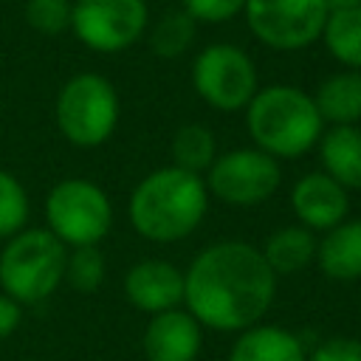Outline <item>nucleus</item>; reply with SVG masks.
<instances>
[{
    "label": "nucleus",
    "mask_w": 361,
    "mask_h": 361,
    "mask_svg": "<svg viewBox=\"0 0 361 361\" xmlns=\"http://www.w3.org/2000/svg\"><path fill=\"white\" fill-rule=\"evenodd\" d=\"M226 361H307V347L293 330L259 322L237 333Z\"/></svg>",
    "instance_id": "nucleus-15"
},
{
    "label": "nucleus",
    "mask_w": 361,
    "mask_h": 361,
    "mask_svg": "<svg viewBox=\"0 0 361 361\" xmlns=\"http://www.w3.org/2000/svg\"><path fill=\"white\" fill-rule=\"evenodd\" d=\"M180 8L195 20V23H209L220 25L243 14L245 0H180Z\"/></svg>",
    "instance_id": "nucleus-25"
},
{
    "label": "nucleus",
    "mask_w": 361,
    "mask_h": 361,
    "mask_svg": "<svg viewBox=\"0 0 361 361\" xmlns=\"http://www.w3.org/2000/svg\"><path fill=\"white\" fill-rule=\"evenodd\" d=\"M322 42L341 68L361 71V3L330 8Z\"/></svg>",
    "instance_id": "nucleus-19"
},
{
    "label": "nucleus",
    "mask_w": 361,
    "mask_h": 361,
    "mask_svg": "<svg viewBox=\"0 0 361 361\" xmlns=\"http://www.w3.org/2000/svg\"><path fill=\"white\" fill-rule=\"evenodd\" d=\"M121 118V102L113 82L96 71H82L65 79L54 102V121L62 138L79 149H93L110 141Z\"/></svg>",
    "instance_id": "nucleus-5"
},
{
    "label": "nucleus",
    "mask_w": 361,
    "mask_h": 361,
    "mask_svg": "<svg viewBox=\"0 0 361 361\" xmlns=\"http://www.w3.org/2000/svg\"><path fill=\"white\" fill-rule=\"evenodd\" d=\"M319 116L330 127L361 121V71H336L324 76L313 93Z\"/></svg>",
    "instance_id": "nucleus-17"
},
{
    "label": "nucleus",
    "mask_w": 361,
    "mask_h": 361,
    "mask_svg": "<svg viewBox=\"0 0 361 361\" xmlns=\"http://www.w3.org/2000/svg\"><path fill=\"white\" fill-rule=\"evenodd\" d=\"M358 3H361V0H358Z\"/></svg>",
    "instance_id": "nucleus-28"
},
{
    "label": "nucleus",
    "mask_w": 361,
    "mask_h": 361,
    "mask_svg": "<svg viewBox=\"0 0 361 361\" xmlns=\"http://www.w3.org/2000/svg\"><path fill=\"white\" fill-rule=\"evenodd\" d=\"M20 322H23V305H17L11 296H6L0 290V341L8 338L11 333H17Z\"/></svg>",
    "instance_id": "nucleus-27"
},
{
    "label": "nucleus",
    "mask_w": 361,
    "mask_h": 361,
    "mask_svg": "<svg viewBox=\"0 0 361 361\" xmlns=\"http://www.w3.org/2000/svg\"><path fill=\"white\" fill-rule=\"evenodd\" d=\"M200 347L203 327L186 307L149 316L141 336V350L147 361H197Z\"/></svg>",
    "instance_id": "nucleus-13"
},
{
    "label": "nucleus",
    "mask_w": 361,
    "mask_h": 361,
    "mask_svg": "<svg viewBox=\"0 0 361 361\" xmlns=\"http://www.w3.org/2000/svg\"><path fill=\"white\" fill-rule=\"evenodd\" d=\"M25 25L42 37H59L71 31L73 3L71 0H25L23 6Z\"/></svg>",
    "instance_id": "nucleus-24"
},
{
    "label": "nucleus",
    "mask_w": 361,
    "mask_h": 361,
    "mask_svg": "<svg viewBox=\"0 0 361 361\" xmlns=\"http://www.w3.org/2000/svg\"><path fill=\"white\" fill-rule=\"evenodd\" d=\"M45 228L65 248L99 245L113 228V203L90 178H62L42 203Z\"/></svg>",
    "instance_id": "nucleus-6"
},
{
    "label": "nucleus",
    "mask_w": 361,
    "mask_h": 361,
    "mask_svg": "<svg viewBox=\"0 0 361 361\" xmlns=\"http://www.w3.org/2000/svg\"><path fill=\"white\" fill-rule=\"evenodd\" d=\"M104 274H107V262H104V254L99 245L68 248L62 285H68L76 293H93L104 282Z\"/></svg>",
    "instance_id": "nucleus-22"
},
{
    "label": "nucleus",
    "mask_w": 361,
    "mask_h": 361,
    "mask_svg": "<svg viewBox=\"0 0 361 361\" xmlns=\"http://www.w3.org/2000/svg\"><path fill=\"white\" fill-rule=\"evenodd\" d=\"M209 200L203 175H192L169 164L147 172L133 186L127 217L138 237L169 245L197 231L209 212Z\"/></svg>",
    "instance_id": "nucleus-2"
},
{
    "label": "nucleus",
    "mask_w": 361,
    "mask_h": 361,
    "mask_svg": "<svg viewBox=\"0 0 361 361\" xmlns=\"http://www.w3.org/2000/svg\"><path fill=\"white\" fill-rule=\"evenodd\" d=\"M197 39V23L183 8H169L161 14V20L149 28V48L161 59H178L186 56L189 48Z\"/></svg>",
    "instance_id": "nucleus-21"
},
{
    "label": "nucleus",
    "mask_w": 361,
    "mask_h": 361,
    "mask_svg": "<svg viewBox=\"0 0 361 361\" xmlns=\"http://www.w3.org/2000/svg\"><path fill=\"white\" fill-rule=\"evenodd\" d=\"M203 183L209 197L226 206H259L276 195L282 166L257 147H237L214 158L203 175Z\"/></svg>",
    "instance_id": "nucleus-9"
},
{
    "label": "nucleus",
    "mask_w": 361,
    "mask_h": 361,
    "mask_svg": "<svg viewBox=\"0 0 361 361\" xmlns=\"http://www.w3.org/2000/svg\"><path fill=\"white\" fill-rule=\"evenodd\" d=\"M327 0H245L248 31L271 51H302L322 39Z\"/></svg>",
    "instance_id": "nucleus-8"
},
{
    "label": "nucleus",
    "mask_w": 361,
    "mask_h": 361,
    "mask_svg": "<svg viewBox=\"0 0 361 361\" xmlns=\"http://www.w3.org/2000/svg\"><path fill=\"white\" fill-rule=\"evenodd\" d=\"M307 361H361V338L333 336L307 350Z\"/></svg>",
    "instance_id": "nucleus-26"
},
{
    "label": "nucleus",
    "mask_w": 361,
    "mask_h": 361,
    "mask_svg": "<svg viewBox=\"0 0 361 361\" xmlns=\"http://www.w3.org/2000/svg\"><path fill=\"white\" fill-rule=\"evenodd\" d=\"M149 25L147 0H73L71 34L96 54L133 48Z\"/></svg>",
    "instance_id": "nucleus-10"
},
{
    "label": "nucleus",
    "mask_w": 361,
    "mask_h": 361,
    "mask_svg": "<svg viewBox=\"0 0 361 361\" xmlns=\"http://www.w3.org/2000/svg\"><path fill=\"white\" fill-rule=\"evenodd\" d=\"M324 127L313 93L296 85L259 87L245 107L251 144L276 161H293L316 149Z\"/></svg>",
    "instance_id": "nucleus-3"
},
{
    "label": "nucleus",
    "mask_w": 361,
    "mask_h": 361,
    "mask_svg": "<svg viewBox=\"0 0 361 361\" xmlns=\"http://www.w3.org/2000/svg\"><path fill=\"white\" fill-rule=\"evenodd\" d=\"M68 248L45 228H23L0 251V290L17 305H39L65 279Z\"/></svg>",
    "instance_id": "nucleus-4"
},
{
    "label": "nucleus",
    "mask_w": 361,
    "mask_h": 361,
    "mask_svg": "<svg viewBox=\"0 0 361 361\" xmlns=\"http://www.w3.org/2000/svg\"><path fill=\"white\" fill-rule=\"evenodd\" d=\"M316 149L322 172H327L347 192L361 189V124L324 127Z\"/></svg>",
    "instance_id": "nucleus-16"
},
{
    "label": "nucleus",
    "mask_w": 361,
    "mask_h": 361,
    "mask_svg": "<svg viewBox=\"0 0 361 361\" xmlns=\"http://www.w3.org/2000/svg\"><path fill=\"white\" fill-rule=\"evenodd\" d=\"M31 214V197L25 186L8 172L0 169V240L14 237L28 226Z\"/></svg>",
    "instance_id": "nucleus-23"
},
{
    "label": "nucleus",
    "mask_w": 361,
    "mask_h": 361,
    "mask_svg": "<svg viewBox=\"0 0 361 361\" xmlns=\"http://www.w3.org/2000/svg\"><path fill=\"white\" fill-rule=\"evenodd\" d=\"M316 245H319L316 231L293 223L271 231L259 251L276 276H290L316 262Z\"/></svg>",
    "instance_id": "nucleus-18"
},
{
    "label": "nucleus",
    "mask_w": 361,
    "mask_h": 361,
    "mask_svg": "<svg viewBox=\"0 0 361 361\" xmlns=\"http://www.w3.org/2000/svg\"><path fill=\"white\" fill-rule=\"evenodd\" d=\"M169 155H172V166L192 175H206V169L217 158V138L206 124H197V121L180 124L172 133Z\"/></svg>",
    "instance_id": "nucleus-20"
},
{
    "label": "nucleus",
    "mask_w": 361,
    "mask_h": 361,
    "mask_svg": "<svg viewBox=\"0 0 361 361\" xmlns=\"http://www.w3.org/2000/svg\"><path fill=\"white\" fill-rule=\"evenodd\" d=\"M316 265L333 282L361 279V217H347L338 226L322 231Z\"/></svg>",
    "instance_id": "nucleus-14"
},
{
    "label": "nucleus",
    "mask_w": 361,
    "mask_h": 361,
    "mask_svg": "<svg viewBox=\"0 0 361 361\" xmlns=\"http://www.w3.org/2000/svg\"><path fill=\"white\" fill-rule=\"evenodd\" d=\"M183 271L166 259H138L124 274L127 302L147 316L183 307Z\"/></svg>",
    "instance_id": "nucleus-11"
},
{
    "label": "nucleus",
    "mask_w": 361,
    "mask_h": 361,
    "mask_svg": "<svg viewBox=\"0 0 361 361\" xmlns=\"http://www.w3.org/2000/svg\"><path fill=\"white\" fill-rule=\"evenodd\" d=\"M290 212L299 226L327 231L350 217V192L327 172L316 169L302 175L290 189Z\"/></svg>",
    "instance_id": "nucleus-12"
},
{
    "label": "nucleus",
    "mask_w": 361,
    "mask_h": 361,
    "mask_svg": "<svg viewBox=\"0 0 361 361\" xmlns=\"http://www.w3.org/2000/svg\"><path fill=\"white\" fill-rule=\"evenodd\" d=\"M276 274L245 240H217L183 271V307L203 330L243 333L265 319L276 296Z\"/></svg>",
    "instance_id": "nucleus-1"
},
{
    "label": "nucleus",
    "mask_w": 361,
    "mask_h": 361,
    "mask_svg": "<svg viewBox=\"0 0 361 361\" xmlns=\"http://www.w3.org/2000/svg\"><path fill=\"white\" fill-rule=\"evenodd\" d=\"M192 87L217 113L245 110L259 90V73L248 51L234 42H212L192 59Z\"/></svg>",
    "instance_id": "nucleus-7"
}]
</instances>
